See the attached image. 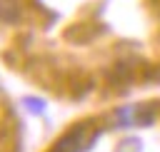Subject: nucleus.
I'll use <instances>...</instances> for the list:
<instances>
[{"label":"nucleus","mask_w":160,"mask_h":152,"mask_svg":"<svg viewBox=\"0 0 160 152\" xmlns=\"http://www.w3.org/2000/svg\"><path fill=\"white\" fill-rule=\"evenodd\" d=\"M0 17H5V20L15 17V10H12V5H10V2H5V0H0Z\"/></svg>","instance_id":"2"},{"label":"nucleus","mask_w":160,"mask_h":152,"mask_svg":"<svg viewBox=\"0 0 160 152\" xmlns=\"http://www.w3.org/2000/svg\"><path fill=\"white\" fill-rule=\"evenodd\" d=\"M22 102H25V105H30V110H32V112H42V107H45V102H40V100H32V97H25Z\"/></svg>","instance_id":"3"},{"label":"nucleus","mask_w":160,"mask_h":152,"mask_svg":"<svg viewBox=\"0 0 160 152\" xmlns=\"http://www.w3.org/2000/svg\"><path fill=\"white\" fill-rule=\"evenodd\" d=\"M118 122L122 127H130V125H150L152 122V112L148 107H122L118 110Z\"/></svg>","instance_id":"1"}]
</instances>
